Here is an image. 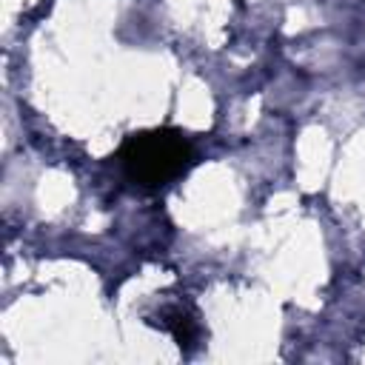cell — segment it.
Here are the masks:
<instances>
[{"label": "cell", "instance_id": "cell-1", "mask_svg": "<svg viewBox=\"0 0 365 365\" xmlns=\"http://www.w3.org/2000/svg\"><path fill=\"white\" fill-rule=\"evenodd\" d=\"M194 145L180 128H145L128 134L120 148L117 160L123 174L143 185V188H160L180 174H185L194 163Z\"/></svg>", "mask_w": 365, "mask_h": 365}, {"label": "cell", "instance_id": "cell-2", "mask_svg": "<svg viewBox=\"0 0 365 365\" xmlns=\"http://www.w3.org/2000/svg\"><path fill=\"white\" fill-rule=\"evenodd\" d=\"M163 328L171 331V336L177 339V345L185 348V351L200 336V325H197V319L185 308H168V311H163Z\"/></svg>", "mask_w": 365, "mask_h": 365}]
</instances>
